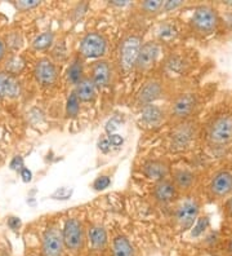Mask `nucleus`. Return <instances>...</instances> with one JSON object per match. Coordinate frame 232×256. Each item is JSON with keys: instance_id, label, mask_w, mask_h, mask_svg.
Instances as JSON below:
<instances>
[{"instance_id": "ea45409f", "label": "nucleus", "mask_w": 232, "mask_h": 256, "mask_svg": "<svg viewBox=\"0 0 232 256\" xmlns=\"http://www.w3.org/2000/svg\"><path fill=\"white\" fill-rule=\"evenodd\" d=\"M6 54V44L0 39V61L5 57Z\"/></svg>"}, {"instance_id": "6e6552de", "label": "nucleus", "mask_w": 232, "mask_h": 256, "mask_svg": "<svg viewBox=\"0 0 232 256\" xmlns=\"http://www.w3.org/2000/svg\"><path fill=\"white\" fill-rule=\"evenodd\" d=\"M198 106V94H192V92H186L174 98L172 106H170V112L174 118L183 122V120H187L196 112Z\"/></svg>"}, {"instance_id": "6ab92c4d", "label": "nucleus", "mask_w": 232, "mask_h": 256, "mask_svg": "<svg viewBox=\"0 0 232 256\" xmlns=\"http://www.w3.org/2000/svg\"><path fill=\"white\" fill-rule=\"evenodd\" d=\"M21 94L19 82L14 78V75L8 74L6 72H0V98H14Z\"/></svg>"}, {"instance_id": "412c9836", "label": "nucleus", "mask_w": 232, "mask_h": 256, "mask_svg": "<svg viewBox=\"0 0 232 256\" xmlns=\"http://www.w3.org/2000/svg\"><path fill=\"white\" fill-rule=\"evenodd\" d=\"M88 240L94 251H103L108 244L107 230L102 225H92L88 230Z\"/></svg>"}, {"instance_id": "bb28decb", "label": "nucleus", "mask_w": 232, "mask_h": 256, "mask_svg": "<svg viewBox=\"0 0 232 256\" xmlns=\"http://www.w3.org/2000/svg\"><path fill=\"white\" fill-rule=\"evenodd\" d=\"M178 35V30L174 25L172 24H164L161 25L158 32V36L161 42H169L176 39V36Z\"/></svg>"}, {"instance_id": "0eeeda50", "label": "nucleus", "mask_w": 232, "mask_h": 256, "mask_svg": "<svg viewBox=\"0 0 232 256\" xmlns=\"http://www.w3.org/2000/svg\"><path fill=\"white\" fill-rule=\"evenodd\" d=\"M107 42L99 32H88L79 44V54L84 58H101L106 54Z\"/></svg>"}, {"instance_id": "1a4fd4ad", "label": "nucleus", "mask_w": 232, "mask_h": 256, "mask_svg": "<svg viewBox=\"0 0 232 256\" xmlns=\"http://www.w3.org/2000/svg\"><path fill=\"white\" fill-rule=\"evenodd\" d=\"M65 244L62 240V232L57 225H49L45 229L41 240V254L43 256H62Z\"/></svg>"}, {"instance_id": "20e7f679", "label": "nucleus", "mask_w": 232, "mask_h": 256, "mask_svg": "<svg viewBox=\"0 0 232 256\" xmlns=\"http://www.w3.org/2000/svg\"><path fill=\"white\" fill-rule=\"evenodd\" d=\"M61 232L66 250L74 254L80 252L83 250L87 234H85V229L80 220L77 218H68L63 224Z\"/></svg>"}, {"instance_id": "2f4dec72", "label": "nucleus", "mask_w": 232, "mask_h": 256, "mask_svg": "<svg viewBox=\"0 0 232 256\" xmlns=\"http://www.w3.org/2000/svg\"><path fill=\"white\" fill-rule=\"evenodd\" d=\"M40 2L39 0H19L15 3V6H17V10H34L36 6H40Z\"/></svg>"}, {"instance_id": "aec40b11", "label": "nucleus", "mask_w": 232, "mask_h": 256, "mask_svg": "<svg viewBox=\"0 0 232 256\" xmlns=\"http://www.w3.org/2000/svg\"><path fill=\"white\" fill-rule=\"evenodd\" d=\"M75 94L80 102H93L97 97V87L94 86L89 76H84L76 86H75Z\"/></svg>"}, {"instance_id": "ddd939ff", "label": "nucleus", "mask_w": 232, "mask_h": 256, "mask_svg": "<svg viewBox=\"0 0 232 256\" xmlns=\"http://www.w3.org/2000/svg\"><path fill=\"white\" fill-rule=\"evenodd\" d=\"M152 196L161 204H169V203L178 200L180 192L176 188V185L173 184V182L167 178L164 180L155 182L154 189H152Z\"/></svg>"}, {"instance_id": "79ce46f5", "label": "nucleus", "mask_w": 232, "mask_h": 256, "mask_svg": "<svg viewBox=\"0 0 232 256\" xmlns=\"http://www.w3.org/2000/svg\"><path fill=\"white\" fill-rule=\"evenodd\" d=\"M229 252H230V255L232 256V237H231V240H230V242H229Z\"/></svg>"}, {"instance_id": "7c9ffc66", "label": "nucleus", "mask_w": 232, "mask_h": 256, "mask_svg": "<svg viewBox=\"0 0 232 256\" xmlns=\"http://www.w3.org/2000/svg\"><path fill=\"white\" fill-rule=\"evenodd\" d=\"M72 196V189H68L66 186H62L58 188L54 193L50 196V198L53 200H70Z\"/></svg>"}, {"instance_id": "e433bc0d", "label": "nucleus", "mask_w": 232, "mask_h": 256, "mask_svg": "<svg viewBox=\"0 0 232 256\" xmlns=\"http://www.w3.org/2000/svg\"><path fill=\"white\" fill-rule=\"evenodd\" d=\"M223 211H225V215L227 216V219L232 220V196H230L226 200V202H225Z\"/></svg>"}, {"instance_id": "393cba45", "label": "nucleus", "mask_w": 232, "mask_h": 256, "mask_svg": "<svg viewBox=\"0 0 232 256\" xmlns=\"http://www.w3.org/2000/svg\"><path fill=\"white\" fill-rule=\"evenodd\" d=\"M53 40H54V35H53V32H44L35 38L34 42H32V48H34L35 50H48V48L53 44Z\"/></svg>"}, {"instance_id": "a211bd4d", "label": "nucleus", "mask_w": 232, "mask_h": 256, "mask_svg": "<svg viewBox=\"0 0 232 256\" xmlns=\"http://www.w3.org/2000/svg\"><path fill=\"white\" fill-rule=\"evenodd\" d=\"M141 120L147 127H159L165 120V112L155 104L145 105L141 110Z\"/></svg>"}, {"instance_id": "2eb2a0df", "label": "nucleus", "mask_w": 232, "mask_h": 256, "mask_svg": "<svg viewBox=\"0 0 232 256\" xmlns=\"http://www.w3.org/2000/svg\"><path fill=\"white\" fill-rule=\"evenodd\" d=\"M163 94H164L163 83L158 79H151V80L146 82L145 86L139 90L137 100L142 106H145V105H150V104L158 101L159 98L163 97Z\"/></svg>"}, {"instance_id": "c756f323", "label": "nucleus", "mask_w": 232, "mask_h": 256, "mask_svg": "<svg viewBox=\"0 0 232 256\" xmlns=\"http://www.w3.org/2000/svg\"><path fill=\"white\" fill-rule=\"evenodd\" d=\"M110 184H111V178H108V176H98V178L93 182V189L97 192H101V190H105V189H107L108 186H110Z\"/></svg>"}, {"instance_id": "b1692460", "label": "nucleus", "mask_w": 232, "mask_h": 256, "mask_svg": "<svg viewBox=\"0 0 232 256\" xmlns=\"http://www.w3.org/2000/svg\"><path fill=\"white\" fill-rule=\"evenodd\" d=\"M209 228H211V218L208 215H200L190 229V234L192 238H199L204 236Z\"/></svg>"}, {"instance_id": "c9c22d12", "label": "nucleus", "mask_w": 232, "mask_h": 256, "mask_svg": "<svg viewBox=\"0 0 232 256\" xmlns=\"http://www.w3.org/2000/svg\"><path fill=\"white\" fill-rule=\"evenodd\" d=\"M98 148L102 153H108L111 150V142L108 140V138H102L98 141Z\"/></svg>"}, {"instance_id": "cd10ccee", "label": "nucleus", "mask_w": 232, "mask_h": 256, "mask_svg": "<svg viewBox=\"0 0 232 256\" xmlns=\"http://www.w3.org/2000/svg\"><path fill=\"white\" fill-rule=\"evenodd\" d=\"M163 6H164V2H161V0H147V2L141 3V8L150 14H156V13L161 12Z\"/></svg>"}, {"instance_id": "4468645a", "label": "nucleus", "mask_w": 232, "mask_h": 256, "mask_svg": "<svg viewBox=\"0 0 232 256\" xmlns=\"http://www.w3.org/2000/svg\"><path fill=\"white\" fill-rule=\"evenodd\" d=\"M90 80L94 83L97 90H103L111 84L112 68L107 61H97L92 65L90 69Z\"/></svg>"}, {"instance_id": "4be33fe9", "label": "nucleus", "mask_w": 232, "mask_h": 256, "mask_svg": "<svg viewBox=\"0 0 232 256\" xmlns=\"http://www.w3.org/2000/svg\"><path fill=\"white\" fill-rule=\"evenodd\" d=\"M112 256H136L133 244L125 236H116L112 240Z\"/></svg>"}, {"instance_id": "f257e3e1", "label": "nucleus", "mask_w": 232, "mask_h": 256, "mask_svg": "<svg viewBox=\"0 0 232 256\" xmlns=\"http://www.w3.org/2000/svg\"><path fill=\"white\" fill-rule=\"evenodd\" d=\"M205 138L212 146L223 148L232 142V114L222 112L208 123Z\"/></svg>"}, {"instance_id": "37998d69", "label": "nucleus", "mask_w": 232, "mask_h": 256, "mask_svg": "<svg viewBox=\"0 0 232 256\" xmlns=\"http://www.w3.org/2000/svg\"><path fill=\"white\" fill-rule=\"evenodd\" d=\"M223 4L227 6H232V0H230V2H223Z\"/></svg>"}, {"instance_id": "a19ab883", "label": "nucleus", "mask_w": 232, "mask_h": 256, "mask_svg": "<svg viewBox=\"0 0 232 256\" xmlns=\"http://www.w3.org/2000/svg\"><path fill=\"white\" fill-rule=\"evenodd\" d=\"M111 6H127L128 2H120V0H115V2H110Z\"/></svg>"}, {"instance_id": "423d86ee", "label": "nucleus", "mask_w": 232, "mask_h": 256, "mask_svg": "<svg viewBox=\"0 0 232 256\" xmlns=\"http://www.w3.org/2000/svg\"><path fill=\"white\" fill-rule=\"evenodd\" d=\"M208 192L214 200H225L232 196V170L222 168L212 175Z\"/></svg>"}, {"instance_id": "4c0bfd02", "label": "nucleus", "mask_w": 232, "mask_h": 256, "mask_svg": "<svg viewBox=\"0 0 232 256\" xmlns=\"http://www.w3.org/2000/svg\"><path fill=\"white\" fill-rule=\"evenodd\" d=\"M19 176H21L22 182H30L32 180V172L27 168V167H23V168L19 171Z\"/></svg>"}, {"instance_id": "f03ea898", "label": "nucleus", "mask_w": 232, "mask_h": 256, "mask_svg": "<svg viewBox=\"0 0 232 256\" xmlns=\"http://www.w3.org/2000/svg\"><path fill=\"white\" fill-rule=\"evenodd\" d=\"M218 25H220L218 12L211 6H196L190 18L191 30L200 36H209L216 32Z\"/></svg>"}, {"instance_id": "c85d7f7f", "label": "nucleus", "mask_w": 232, "mask_h": 256, "mask_svg": "<svg viewBox=\"0 0 232 256\" xmlns=\"http://www.w3.org/2000/svg\"><path fill=\"white\" fill-rule=\"evenodd\" d=\"M187 66L185 60H182L181 57H172V58L168 61V68H169L170 72H181L185 70V68Z\"/></svg>"}, {"instance_id": "7ed1b4c3", "label": "nucleus", "mask_w": 232, "mask_h": 256, "mask_svg": "<svg viewBox=\"0 0 232 256\" xmlns=\"http://www.w3.org/2000/svg\"><path fill=\"white\" fill-rule=\"evenodd\" d=\"M200 210L201 203L195 196H189L180 200L174 212V219L180 230L186 232L192 228V225L200 216Z\"/></svg>"}, {"instance_id": "5701e85b", "label": "nucleus", "mask_w": 232, "mask_h": 256, "mask_svg": "<svg viewBox=\"0 0 232 256\" xmlns=\"http://www.w3.org/2000/svg\"><path fill=\"white\" fill-rule=\"evenodd\" d=\"M84 78V68L83 61H81L80 56L75 57L72 60V62L70 64L67 69V80L68 83L76 86L81 79Z\"/></svg>"}, {"instance_id": "a878e982", "label": "nucleus", "mask_w": 232, "mask_h": 256, "mask_svg": "<svg viewBox=\"0 0 232 256\" xmlns=\"http://www.w3.org/2000/svg\"><path fill=\"white\" fill-rule=\"evenodd\" d=\"M80 104V100L77 98L75 92H71L70 96L67 97V101H66V116L67 118H75V116H79Z\"/></svg>"}, {"instance_id": "9b49d317", "label": "nucleus", "mask_w": 232, "mask_h": 256, "mask_svg": "<svg viewBox=\"0 0 232 256\" xmlns=\"http://www.w3.org/2000/svg\"><path fill=\"white\" fill-rule=\"evenodd\" d=\"M35 79L43 87H52L57 82V68L56 64L49 58H41L37 61L34 69Z\"/></svg>"}, {"instance_id": "39448f33", "label": "nucleus", "mask_w": 232, "mask_h": 256, "mask_svg": "<svg viewBox=\"0 0 232 256\" xmlns=\"http://www.w3.org/2000/svg\"><path fill=\"white\" fill-rule=\"evenodd\" d=\"M141 47H142V40L138 35H128L121 40L119 48V66L123 72H128L136 69Z\"/></svg>"}, {"instance_id": "58836bf2", "label": "nucleus", "mask_w": 232, "mask_h": 256, "mask_svg": "<svg viewBox=\"0 0 232 256\" xmlns=\"http://www.w3.org/2000/svg\"><path fill=\"white\" fill-rule=\"evenodd\" d=\"M108 140L111 142V146H120L123 144V138L119 134H110Z\"/></svg>"}, {"instance_id": "f704fd0d", "label": "nucleus", "mask_w": 232, "mask_h": 256, "mask_svg": "<svg viewBox=\"0 0 232 256\" xmlns=\"http://www.w3.org/2000/svg\"><path fill=\"white\" fill-rule=\"evenodd\" d=\"M21 219L19 218H17V216H9L8 218V220H6V225L9 226V229H12V230H18L19 228H21Z\"/></svg>"}, {"instance_id": "9d476101", "label": "nucleus", "mask_w": 232, "mask_h": 256, "mask_svg": "<svg viewBox=\"0 0 232 256\" xmlns=\"http://www.w3.org/2000/svg\"><path fill=\"white\" fill-rule=\"evenodd\" d=\"M160 56V46L156 42H146L142 44L139 50L138 58H137L136 70L138 72H147L156 64Z\"/></svg>"}, {"instance_id": "f8f14e48", "label": "nucleus", "mask_w": 232, "mask_h": 256, "mask_svg": "<svg viewBox=\"0 0 232 256\" xmlns=\"http://www.w3.org/2000/svg\"><path fill=\"white\" fill-rule=\"evenodd\" d=\"M195 127L187 120H183L182 124L176 128L170 136V145L176 150H183L189 148L195 138Z\"/></svg>"}, {"instance_id": "f3484780", "label": "nucleus", "mask_w": 232, "mask_h": 256, "mask_svg": "<svg viewBox=\"0 0 232 256\" xmlns=\"http://www.w3.org/2000/svg\"><path fill=\"white\" fill-rule=\"evenodd\" d=\"M180 193H187L194 188L196 182L195 172L190 168H177L172 172L170 178Z\"/></svg>"}, {"instance_id": "72a5a7b5", "label": "nucleus", "mask_w": 232, "mask_h": 256, "mask_svg": "<svg viewBox=\"0 0 232 256\" xmlns=\"http://www.w3.org/2000/svg\"><path fill=\"white\" fill-rule=\"evenodd\" d=\"M9 167H10V170H12V171L19 172L22 168H23V167H25V162H23V158H22L21 156H14L12 158V160H10Z\"/></svg>"}, {"instance_id": "473e14b6", "label": "nucleus", "mask_w": 232, "mask_h": 256, "mask_svg": "<svg viewBox=\"0 0 232 256\" xmlns=\"http://www.w3.org/2000/svg\"><path fill=\"white\" fill-rule=\"evenodd\" d=\"M185 6V2H182V0H169V2H164L163 10L164 12H174V10H180L181 6Z\"/></svg>"}, {"instance_id": "dca6fc26", "label": "nucleus", "mask_w": 232, "mask_h": 256, "mask_svg": "<svg viewBox=\"0 0 232 256\" xmlns=\"http://www.w3.org/2000/svg\"><path fill=\"white\" fill-rule=\"evenodd\" d=\"M143 175L155 182L164 180L170 174L169 164L163 160H150L143 163L142 166Z\"/></svg>"}]
</instances>
